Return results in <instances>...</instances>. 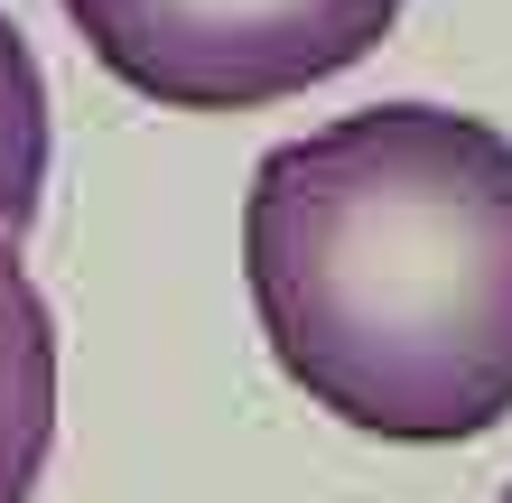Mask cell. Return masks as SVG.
I'll return each instance as SVG.
<instances>
[{"instance_id":"1","label":"cell","mask_w":512,"mask_h":503,"mask_svg":"<svg viewBox=\"0 0 512 503\" xmlns=\"http://www.w3.org/2000/svg\"><path fill=\"white\" fill-rule=\"evenodd\" d=\"M243 280L317 410L373 438L512 420V140L447 103H373L280 140L243 196Z\"/></svg>"},{"instance_id":"5","label":"cell","mask_w":512,"mask_h":503,"mask_svg":"<svg viewBox=\"0 0 512 503\" xmlns=\"http://www.w3.org/2000/svg\"><path fill=\"white\" fill-rule=\"evenodd\" d=\"M494 503H512V485H503V494H494Z\"/></svg>"},{"instance_id":"4","label":"cell","mask_w":512,"mask_h":503,"mask_svg":"<svg viewBox=\"0 0 512 503\" xmlns=\"http://www.w3.org/2000/svg\"><path fill=\"white\" fill-rule=\"evenodd\" d=\"M38 187H47V75L28 38L0 19V233L38 224Z\"/></svg>"},{"instance_id":"3","label":"cell","mask_w":512,"mask_h":503,"mask_svg":"<svg viewBox=\"0 0 512 503\" xmlns=\"http://www.w3.org/2000/svg\"><path fill=\"white\" fill-rule=\"evenodd\" d=\"M56 448V317L0 233V503H28Z\"/></svg>"},{"instance_id":"2","label":"cell","mask_w":512,"mask_h":503,"mask_svg":"<svg viewBox=\"0 0 512 503\" xmlns=\"http://www.w3.org/2000/svg\"><path fill=\"white\" fill-rule=\"evenodd\" d=\"M103 75L168 112H252L364 66L401 0H56Z\"/></svg>"}]
</instances>
